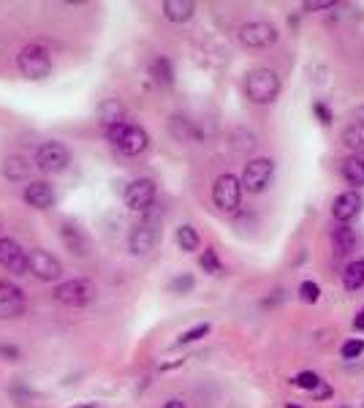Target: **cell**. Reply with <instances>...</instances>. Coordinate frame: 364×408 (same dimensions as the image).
I'll list each match as a JSON object with an SVG mask.
<instances>
[{
	"instance_id": "1",
	"label": "cell",
	"mask_w": 364,
	"mask_h": 408,
	"mask_svg": "<svg viewBox=\"0 0 364 408\" xmlns=\"http://www.w3.org/2000/svg\"><path fill=\"white\" fill-rule=\"evenodd\" d=\"M106 141H109L120 155L136 158V155H142L147 147H149V134H147L142 126L123 120V123L106 128Z\"/></svg>"
},
{
	"instance_id": "2",
	"label": "cell",
	"mask_w": 364,
	"mask_h": 408,
	"mask_svg": "<svg viewBox=\"0 0 364 408\" xmlns=\"http://www.w3.org/2000/svg\"><path fill=\"white\" fill-rule=\"evenodd\" d=\"M245 95H247L250 104H258V106L272 104L280 95V76H278V71H272L267 66L247 71V76H245Z\"/></svg>"
},
{
	"instance_id": "3",
	"label": "cell",
	"mask_w": 364,
	"mask_h": 408,
	"mask_svg": "<svg viewBox=\"0 0 364 408\" xmlns=\"http://www.w3.org/2000/svg\"><path fill=\"white\" fill-rule=\"evenodd\" d=\"M52 297H55V302L69 305V308H87L98 299V286L87 277H73L66 283H58Z\"/></svg>"
},
{
	"instance_id": "4",
	"label": "cell",
	"mask_w": 364,
	"mask_h": 408,
	"mask_svg": "<svg viewBox=\"0 0 364 408\" xmlns=\"http://www.w3.org/2000/svg\"><path fill=\"white\" fill-rule=\"evenodd\" d=\"M16 68H19V73L25 79H33V82L47 79L52 73V55L41 44H27L16 55Z\"/></svg>"
},
{
	"instance_id": "5",
	"label": "cell",
	"mask_w": 364,
	"mask_h": 408,
	"mask_svg": "<svg viewBox=\"0 0 364 408\" xmlns=\"http://www.w3.org/2000/svg\"><path fill=\"white\" fill-rule=\"evenodd\" d=\"M158 242H160V215L147 209V215L128 234V251L134 256H147Z\"/></svg>"
},
{
	"instance_id": "6",
	"label": "cell",
	"mask_w": 364,
	"mask_h": 408,
	"mask_svg": "<svg viewBox=\"0 0 364 408\" xmlns=\"http://www.w3.org/2000/svg\"><path fill=\"white\" fill-rule=\"evenodd\" d=\"M275 180V161L272 158H253L247 161L245 172H242V191L247 194H264Z\"/></svg>"
},
{
	"instance_id": "7",
	"label": "cell",
	"mask_w": 364,
	"mask_h": 408,
	"mask_svg": "<svg viewBox=\"0 0 364 408\" xmlns=\"http://www.w3.org/2000/svg\"><path fill=\"white\" fill-rule=\"evenodd\" d=\"M236 36L245 49H267L280 38V30L267 19H253V22H245Z\"/></svg>"
},
{
	"instance_id": "8",
	"label": "cell",
	"mask_w": 364,
	"mask_h": 408,
	"mask_svg": "<svg viewBox=\"0 0 364 408\" xmlns=\"http://www.w3.org/2000/svg\"><path fill=\"white\" fill-rule=\"evenodd\" d=\"M69 163H71V152L63 141H44L36 150V166L47 174H60L69 169Z\"/></svg>"
},
{
	"instance_id": "9",
	"label": "cell",
	"mask_w": 364,
	"mask_h": 408,
	"mask_svg": "<svg viewBox=\"0 0 364 408\" xmlns=\"http://www.w3.org/2000/svg\"><path fill=\"white\" fill-rule=\"evenodd\" d=\"M213 202L220 212H236L239 202H242V185H239V177L234 174H220L213 185Z\"/></svg>"
},
{
	"instance_id": "10",
	"label": "cell",
	"mask_w": 364,
	"mask_h": 408,
	"mask_svg": "<svg viewBox=\"0 0 364 408\" xmlns=\"http://www.w3.org/2000/svg\"><path fill=\"white\" fill-rule=\"evenodd\" d=\"M155 196H158V185L152 177H139L134 183H128L125 194H123V202L128 209L134 212H147L152 204H155Z\"/></svg>"
},
{
	"instance_id": "11",
	"label": "cell",
	"mask_w": 364,
	"mask_h": 408,
	"mask_svg": "<svg viewBox=\"0 0 364 408\" xmlns=\"http://www.w3.org/2000/svg\"><path fill=\"white\" fill-rule=\"evenodd\" d=\"M27 272H33V275H36L38 280H44V283H55V280L63 277V264H60L49 251L36 248V251L27 253Z\"/></svg>"
},
{
	"instance_id": "12",
	"label": "cell",
	"mask_w": 364,
	"mask_h": 408,
	"mask_svg": "<svg viewBox=\"0 0 364 408\" xmlns=\"http://www.w3.org/2000/svg\"><path fill=\"white\" fill-rule=\"evenodd\" d=\"M0 267L11 275H27V251L11 237H0Z\"/></svg>"
},
{
	"instance_id": "13",
	"label": "cell",
	"mask_w": 364,
	"mask_h": 408,
	"mask_svg": "<svg viewBox=\"0 0 364 408\" xmlns=\"http://www.w3.org/2000/svg\"><path fill=\"white\" fill-rule=\"evenodd\" d=\"M364 207V196L359 191H343L340 196H335V202H332V218L337 220V223H351L359 212H362Z\"/></svg>"
},
{
	"instance_id": "14",
	"label": "cell",
	"mask_w": 364,
	"mask_h": 408,
	"mask_svg": "<svg viewBox=\"0 0 364 408\" xmlns=\"http://www.w3.org/2000/svg\"><path fill=\"white\" fill-rule=\"evenodd\" d=\"M25 313V294L19 286L0 280V319H16Z\"/></svg>"
},
{
	"instance_id": "15",
	"label": "cell",
	"mask_w": 364,
	"mask_h": 408,
	"mask_svg": "<svg viewBox=\"0 0 364 408\" xmlns=\"http://www.w3.org/2000/svg\"><path fill=\"white\" fill-rule=\"evenodd\" d=\"M25 202L30 204L33 209H49L55 204V188L44 180H36L25 188Z\"/></svg>"
},
{
	"instance_id": "16",
	"label": "cell",
	"mask_w": 364,
	"mask_h": 408,
	"mask_svg": "<svg viewBox=\"0 0 364 408\" xmlns=\"http://www.w3.org/2000/svg\"><path fill=\"white\" fill-rule=\"evenodd\" d=\"M354 248H356V231L348 223H340L337 229H332V253H335V259H345Z\"/></svg>"
},
{
	"instance_id": "17",
	"label": "cell",
	"mask_w": 364,
	"mask_h": 408,
	"mask_svg": "<svg viewBox=\"0 0 364 408\" xmlns=\"http://www.w3.org/2000/svg\"><path fill=\"white\" fill-rule=\"evenodd\" d=\"M60 237H63L66 248L71 251L73 256H87V253H90V240L82 234V229H79V226H73V223H63V226H60Z\"/></svg>"
},
{
	"instance_id": "18",
	"label": "cell",
	"mask_w": 364,
	"mask_h": 408,
	"mask_svg": "<svg viewBox=\"0 0 364 408\" xmlns=\"http://www.w3.org/2000/svg\"><path fill=\"white\" fill-rule=\"evenodd\" d=\"M163 16L169 22H188L193 14H196V3L193 0H163Z\"/></svg>"
},
{
	"instance_id": "19",
	"label": "cell",
	"mask_w": 364,
	"mask_h": 408,
	"mask_svg": "<svg viewBox=\"0 0 364 408\" xmlns=\"http://www.w3.org/2000/svg\"><path fill=\"white\" fill-rule=\"evenodd\" d=\"M98 120L104 123V128L117 126V123L125 120V106H123L117 98H106V101L98 106Z\"/></svg>"
},
{
	"instance_id": "20",
	"label": "cell",
	"mask_w": 364,
	"mask_h": 408,
	"mask_svg": "<svg viewBox=\"0 0 364 408\" xmlns=\"http://www.w3.org/2000/svg\"><path fill=\"white\" fill-rule=\"evenodd\" d=\"M0 169H3V177L11 180V183H22V180H27V174H30V163H27L22 155H8Z\"/></svg>"
},
{
	"instance_id": "21",
	"label": "cell",
	"mask_w": 364,
	"mask_h": 408,
	"mask_svg": "<svg viewBox=\"0 0 364 408\" xmlns=\"http://www.w3.org/2000/svg\"><path fill=\"white\" fill-rule=\"evenodd\" d=\"M343 144L354 152V155H364V123H351V126H345V131H343Z\"/></svg>"
},
{
	"instance_id": "22",
	"label": "cell",
	"mask_w": 364,
	"mask_h": 408,
	"mask_svg": "<svg viewBox=\"0 0 364 408\" xmlns=\"http://www.w3.org/2000/svg\"><path fill=\"white\" fill-rule=\"evenodd\" d=\"M343 177H345L348 185H354V191L362 188L364 185V158L351 155V158L343 163Z\"/></svg>"
},
{
	"instance_id": "23",
	"label": "cell",
	"mask_w": 364,
	"mask_h": 408,
	"mask_svg": "<svg viewBox=\"0 0 364 408\" xmlns=\"http://www.w3.org/2000/svg\"><path fill=\"white\" fill-rule=\"evenodd\" d=\"M149 73H152V79H155L158 84H163V87H171V84H174V68H171V60L163 58V55L152 60Z\"/></svg>"
},
{
	"instance_id": "24",
	"label": "cell",
	"mask_w": 364,
	"mask_h": 408,
	"mask_svg": "<svg viewBox=\"0 0 364 408\" xmlns=\"http://www.w3.org/2000/svg\"><path fill=\"white\" fill-rule=\"evenodd\" d=\"M177 245H180V251L193 253V251H199L202 237H199V231H196L191 223H182V226L177 229Z\"/></svg>"
},
{
	"instance_id": "25",
	"label": "cell",
	"mask_w": 364,
	"mask_h": 408,
	"mask_svg": "<svg viewBox=\"0 0 364 408\" xmlns=\"http://www.w3.org/2000/svg\"><path fill=\"white\" fill-rule=\"evenodd\" d=\"M343 286L348 291H359L364 286V259H356L351 262L345 270H343Z\"/></svg>"
},
{
	"instance_id": "26",
	"label": "cell",
	"mask_w": 364,
	"mask_h": 408,
	"mask_svg": "<svg viewBox=\"0 0 364 408\" xmlns=\"http://www.w3.org/2000/svg\"><path fill=\"white\" fill-rule=\"evenodd\" d=\"M293 387H299L304 392H315L321 387V376L313 373V370H302L299 376H293Z\"/></svg>"
},
{
	"instance_id": "27",
	"label": "cell",
	"mask_w": 364,
	"mask_h": 408,
	"mask_svg": "<svg viewBox=\"0 0 364 408\" xmlns=\"http://www.w3.org/2000/svg\"><path fill=\"white\" fill-rule=\"evenodd\" d=\"M210 324L207 321H202V324H196V327H191L188 332H182L180 338H177V345H188V343H196V340H202V338H207L210 335Z\"/></svg>"
},
{
	"instance_id": "28",
	"label": "cell",
	"mask_w": 364,
	"mask_h": 408,
	"mask_svg": "<svg viewBox=\"0 0 364 408\" xmlns=\"http://www.w3.org/2000/svg\"><path fill=\"white\" fill-rule=\"evenodd\" d=\"M199 264H202V270H204V272H210V275H220V272H223V267H220L218 253H215L213 248H207V251L202 253V259H199Z\"/></svg>"
},
{
	"instance_id": "29",
	"label": "cell",
	"mask_w": 364,
	"mask_h": 408,
	"mask_svg": "<svg viewBox=\"0 0 364 408\" xmlns=\"http://www.w3.org/2000/svg\"><path fill=\"white\" fill-rule=\"evenodd\" d=\"M169 128H171V134L177 136V139H191V136H193V126H191V120H185V117H171Z\"/></svg>"
},
{
	"instance_id": "30",
	"label": "cell",
	"mask_w": 364,
	"mask_h": 408,
	"mask_svg": "<svg viewBox=\"0 0 364 408\" xmlns=\"http://www.w3.org/2000/svg\"><path fill=\"white\" fill-rule=\"evenodd\" d=\"M364 351V338H351L343 343V348H340V354H343V359H356V356H362Z\"/></svg>"
},
{
	"instance_id": "31",
	"label": "cell",
	"mask_w": 364,
	"mask_h": 408,
	"mask_svg": "<svg viewBox=\"0 0 364 408\" xmlns=\"http://www.w3.org/2000/svg\"><path fill=\"white\" fill-rule=\"evenodd\" d=\"M299 297H302V302H318V297H321V286L313 283V280H304V283L299 286Z\"/></svg>"
},
{
	"instance_id": "32",
	"label": "cell",
	"mask_w": 364,
	"mask_h": 408,
	"mask_svg": "<svg viewBox=\"0 0 364 408\" xmlns=\"http://www.w3.org/2000/svg\"><path fill=\"white\" fill-rule=\"evenodd\" d=\"M169 288H171L174 294H188V291L193 288V275H188V272H185V275H177V277L169 283Z\"/></svg>"
},
{
	"instance_id": "33",
	"label": "cell",
	"mask_w": 364,
	"mask_h": 408,
	"mask_svg": "<svg viewBox=\"0 0 364 408\" xmlns=\"http://www.w3.org/2000/svg\"><path fill=\"white\" fill-rule=\"evenodd\" d=\"M0 356H5L8 362H19L22 359V351L16 345H11V343H0Z\"/></svg>"
},
{
	"instance_id": "34",
	"label": "cell",
	"mask_w": 364,
	"mask_h": 408,
	"mask_svg": "<svg viewBox=\"0 0 364 408\" xmlns=\"http://www.w3.org/2000/svg\"><path fill=\"white\" fill-rule=\"evenodd\" d=\"M335 8V0H315V3H304V11H326Z\"/></svg>"
},
{
	"instance_id": "35",
	"label": "cell",
	"mask_w": 364,
	"mask_h": 408,
	"mask_svg": "<svg viewBox=\"0 0 364 408\" xmlns=\"http://www.w3.org/2000/svg\"><path fill=\"white\" fill-rule=\"evenodd\" d=\"M313 112L321 117V123H324V126H329V123H332V112H329L324 104H313Z\"/></svg>"
},
{
	"instance_id": "36",
	"label": "cell",
	"mask_w": 364,
	"mask_h": 408,
	"mask_svg": "<svg viewBox=\"0 0 364 408\" xmlns=\"http://www.w3.org/2000/svg\"><path fill=\"white\" fill-rule=\"evenodd\" d=\"M11 398H14V400H19V403H22V400H25V398H33V392H27V389H25V387H22V389H19V384H14V387H11Z\"/></svg>"
},
{
	"instance_id": "37",
	"label": "cell",
	"mask_w": 364,
	"mask_h": 408,
	"mask_svg": "<svg viewBox=\"0 0 364 408\" xmlns=\"http://www.w3.org/2000/svg\"><path fill=\"white\" fill-rule=\"evenodd\" d=\"M329 395H332V389H329V387H326L324 381H321V387H318V389L313 392V398H315V400H324V398H329Z\"/></svg>"
},
{
	"instance_id": "38",
	"label": "cell",
	"mask_w": 364,
	"mask_h": 408,
	"mask_svg": "<svg viewBox=\"0 0 364 408\" xmlns=\"http://www.w3.org/2000/svg\"><path fill=\"white\" fill-rule=\"evenodd\" d=\"M163 408H185V403H182V400H177V398H174V400H169V403H166V406Z\"/></svg>"
},
{
	"instance_id": "39",
	"label": "cell",
	"mask_w": 364,
	"mask_h": 408,
	"mask_svg": "<svg viewBox=\"0 0 364 408\" xmlns=\"http://www.w3.org/2000/svg\"><path fill=\"white\" fill-rule=\"evenodd\" d=\"M354 327H356V330H364V316H359V319L354 321Z\"/></svg>"
},
{
	"instance_id": "40",
	"label": "cell",
	"mask_w": 364,
	"mask_h": 408,
	"mask_svg": "<svg viewBox=\"0 0 364 408\" xmlns=\"http://www.w3.org/2000/svg\"><path fill=\"white\" fill-rule=\"evenodd\" d=\"M286 408H299V406H293V403H289V406H286Z\"/></svg>"
},
{
	"instance_id": "41",
	"label": "cell",
	"mask_w": 364,
	"mask_h": 408,
	"mask_svg": "<svg viewBox=\"0 0 364 408\" xmlns=\"http://www.w3.org/2000/svg\"><path fill=\"white\" fill-rule=\"evenodd\" d=\"M340 408H348V406H340Z\"/></svg>"
},
{
	"instance_id": "42",
	"label": "cell",
	"mask_w": 364,
	"mask_h": 408,
	"mask_svg": "<svg viewBox=\"0 0 364 408\" xmlns=\"http://www.w3.org/2000/svg\"><path fill=\"white\" fill-rule=\"evenodd\" d=\"M0 229H3V226H0Z\"/></svg>"
}]
</instances>
